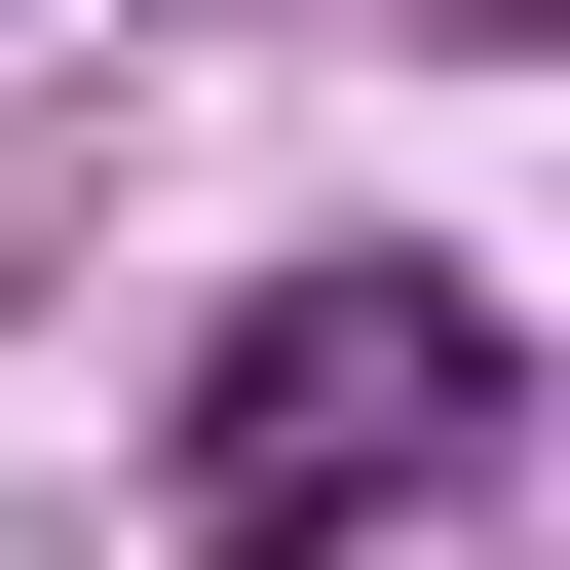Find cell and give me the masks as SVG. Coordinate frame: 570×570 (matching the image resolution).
<instances>
[{
    "instance_id": "6da1fadb",
    "label": "cell",
    "mask_w": 570,
    "mask_h": 570,
    "mask_svg": "<svg viewBox=\"0 0 570 570\" xmlns=\"http://www.w3.org/2000/svg\"><path fill=\"white\" fill-rule=\"evenodd\" d=\"M456 419H532V343L456 305V266H305L228 381H190V570H305L343 494H419Z\"/></svg>"
}]
</instances>
